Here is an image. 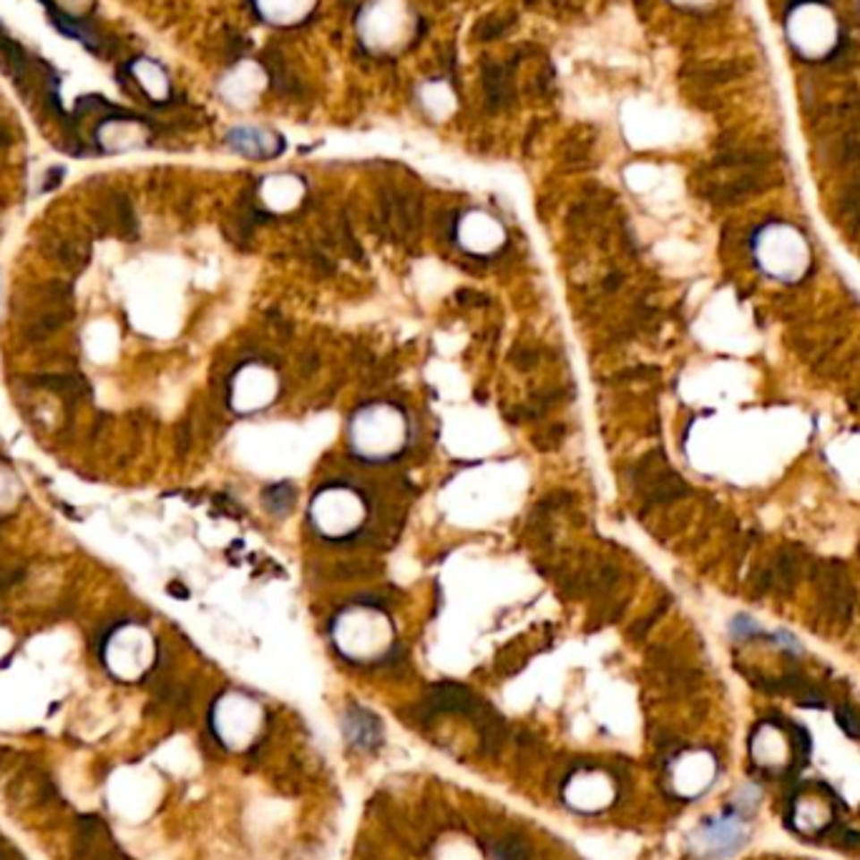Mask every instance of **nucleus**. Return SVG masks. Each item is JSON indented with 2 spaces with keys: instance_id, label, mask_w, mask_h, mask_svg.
<instances>
[{
  "instance_id": "obj_1",
  "label": "nucleus",
  "mask_w": 860,
  "mask_h": 860,
  "mask_svg": "<svg viewBox=\"0 0 860 860\" xmlns=\"http://www.w3.org/2000/svg\"><path fill=\"white\" fill-rule=\"evenodd\" d=\"M747 840V822L740 813H717L702 821L689 835V850L697 860H725Z\"/></svg>"
},
{
  "instance_id": "obj_2",
  "label": "nucleus",
  "mask_w": 860,
  "mask_h": 860,
  "mask_svg": "<svg viewBox=\"0 0 860 860\" xmlns=\"http://www.w3.org/2000/svg\"><path fill=\"white\" fill-rule=\"evenodd\" d=\"M750 754H753L757 768L785 770L793 762L795 747L790 735L780 725L765 722L754 729L753 740H750Z\"/></svg>"
},
{
  "instance_id": "obj_3",
  "label": "nucleus",
  "mask_w": 860,
  "mask_h": 860,
  "mask_svg": "<svg viewBox=\"0 0 860 860\" xmlns=\"http://www.w3.org/2000/svg\"><path fill=\"white\" fill-rule=\"evenodd\" d=\"M717 778V760L710 753H687L685 757H679L672 772V782H675L677 793L682 797H697V795L707 793L712 788V782Z\"/></svg>"
},
{
  "instance_id": "obj_4",
  "label": "nucleus",
  "mask_w": 860,
  "mask_h": 860,
  "mask_svg": "<svg viewBox=\"0 0 860 860\" xmlns=\"http://www.w3.org/2000/svg\"><path fill=\"white\" fill-rule=\"evenodd\" d=\"M790 822L800 835H818L833 822V805L821 793H803L790 807Z\"/></svg>"
},
{
  "instance_id": "obj_5",
  "label": "nucleus",
  "mask_w": 860,
  "mask_h": 860,
  "mask_svg": "<svg viewBox=\"0 0 860 860\" xmlns=\"http://www.w3.org/2000/svg\"><path fill=\"white\" fill-rule=\"evenodd\" d=\"M343 732L347 745L355 750H375L383 740V728H380L378 717L370 715L362 707H350L345 712Z\"/></svg>"
},
{
  "instance_id": "obj_6",
  "label": "nucleus",
  "mask_w": 860,
  "mask_h": 860,
  "mask_svg": "<svg viewBox=\"0 0 860 860\" xmlns=\"http://www.w3.org/2000/svg\"><path fill=\"white\" fill-rule=\"evenodd\" d=\"M760 788L757 785H742L740 790H737V797H735V810L737 813H750V810H754L757 807V803H760Z\"/></svg>"
}]
</instances>
